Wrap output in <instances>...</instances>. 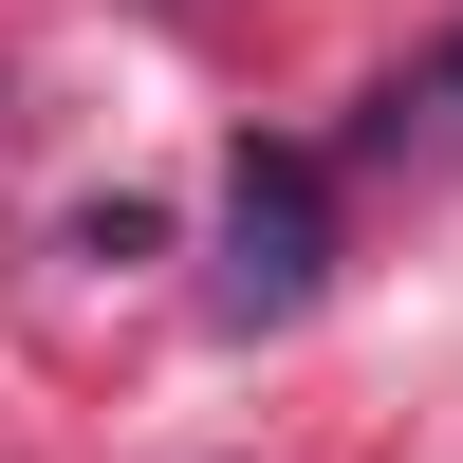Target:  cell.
I'll return each instance as SVG.
<instances>
[{
  "mask_svg": "<svg viewBox=\"0 0 463 463\" xmlns=\"http://www.w3.org/2000/svg\"><path fill=\"white\" fill-rule=\"evenodd\" d=\"M222 241H241V316H297V297H316V167H297V148H241V204H222Z\"/></svg>",
  "mask_w": 463,
  "mask_h": 463,
  "instance_id": "1",
  "label": "cell"
}]
</instances>
